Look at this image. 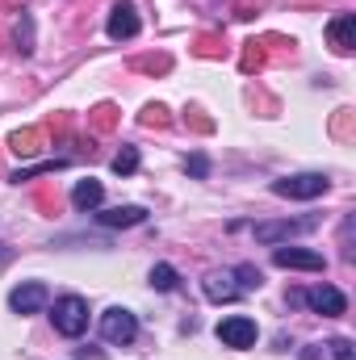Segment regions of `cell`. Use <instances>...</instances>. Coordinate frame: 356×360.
<instances>
[{
    "label": "cell",
    "instance_id": "cell-1",
    "mask_svg": "<svg viewBox=\"0 0 356 360\" xmlns=\"http://www.w3.org/2000/svg\"><path fill=\"white\" fill-rule=\"evenodd\" d=\"M55 331L59 335H68V340H80L84 331H89V302L84 297H76V293H63L59 302H55Z\"/></svg>",
    "mask_w": 356,
    "mask_h": 360
},
{
    "label": "cell",
    "instance_id": "cell-2",
    "mask_svg": "<svg viewBox=\"0 0 356 360\" xmlns=\"http://www.w3.org/2000/svg\"><path fill=\"white\" fill-rule=\"evenodd\" d=\"M331 188V180L323 172H298V176H285V180H272V193L276 197H293V201H314Z\"/></svg>",
    "mask_w": 356,
    "mask_h": 360
},
{
    "label": "cell",
    "instance_id": "cell-3",
    "mask_svg": "<svg viewBox=\"0 0 356 360\" xmlns=\"http://www.w3.org/2000/svg\"><path fill=\"white\" fill-rule=\"evenodd\" d=\"M101 335H105V344H134V335H139V319L130 314V310H122V306H109L105 314H101Z\"/></svg>",
    "mask_w": 356,
    "mask_h": 360
},
{
    "label": "cell",
    "instance_id": "cell-4",
    "mask_svg": "<svg viewBox=\"0 0 356 360\" xmlns=\"http://www.w3.org/2000/svg\"><path fill=\"white\" fill-rule=\"evenodd\" d=\"M302 302H306L314 314H323V319H340V314L348 310V297H344L336 285H314V289L302 293Z\"/></svg>",
    "mask_w": 356,
    "mask_h": 360
},
{
    "label": "cell",
    "instance_id": "cell-5",
    "mask_svg": "<svg viewBox=\"0 0 356 360\" xmlns=\"http://www.w3.org/2000/svg\"><path fill=\"white\" fill-rule=\"evenodd\" d=\"M46 302H51V293H46V285H42V281H25V285H17V289L8 293L13 314H38Z\"/></svg>",
    "mask_w": 356,
    "mask_h": 360
},
{
    "label": "cell",
    "instance_id": "cell-6",
    "mask_svg": "<svg viewBox=\"0 0 356 360\" xmlns=\"http://www.w3.org/2000/svg\"><path fill=\"white\" fill-rule=\"evenodd\" d=\"M218 340H222L227 348H252V344H256V323H252L248 314H231V319L218 323Z\"/></svg>",
    "mask_w": 356,
    "mask_h": 360
},
{
    "label": "cell",
    "instance_id": "cell-7",
    "mask_svg": "<svg viewBox=\"0 0 356 360\" xmlns=\"http://www.w3.org/2000/svg\"><path fill=\"white\" fill-rule=\"evenodd\" d=\"M272 264H276V269H310V272L327 269L323 252H306V248H276V252H272Z\"/></svg>",
    "mask_w": 356,
    "mask_h": 360
},
{
    "label": "cell",
    "instance_id": "cell-8",
    "mask_svg": "<svg viewBox=\"0 0 356 360\" xmlns=\"http://www.w3.org/2000/svg\"><path fill=\"white\" fill-rule=\"evenodd\" d=\"M109 38L113 42H126V38H134L139 34V13H134V4L130 0H117L113 4V13H109Z\"/></svg>",
    "mask_w": 356,
    "mask_h": 360
},
{
    "label": "cell",
    "instance_id": "cell-9",
    "mask_svg": "<svg viewBox=\"0 0 356 360\" xmlns=\"http://www.w3.org/2000/svg\"><path fill=\"white\" fill-rule=\"evenodd\" d=\"M327 42H331L336 55H352V46H356V13H340V17H331V25H327Z\"/></svg>",
    "mask_w": 356,
    "mask_h": 360
},
{
    "label": "cell",
    "instance_id": "cell-10",
    "mask_svg": "<svg viewBox=\"0 0 356 360\" xmlns=\"http://www.w3.org/2000/svg\"><path fill=\"white\" fill-rule=\"evenodd\" d=\"M201 293L210 297V302H235L243 289H239V281H235V272H210L205 281H201Z\"/></svg>",
    "mask_w": 356,
    "mask_h": 360
},
{
    "label": "cell",
    "instance_id": "cell-11",
    "mask_svg": "<svg viewBox=\"0 0 356 360\" xmlns=\"http://www.w3.org/2000/svg\"><path fill=\"white\" fill-rule=\"evenodd\" d=\"M314 222L310 218H293V222H260L256 226V239L260 243H281V239H293V235H302V231H310Z\"/></svg>",
    "mask_w": 356,
    "mask_h": 360
},
{
    "label": "cell",
    "instance_id": "cell-12",
    "mask_svg": "<svg viewBox=\"0 0 356 360\" xmlns=\"http://www.w3.org/2000/svg\"><path fill=\"white\" fill-rule=\"evenodd\" d=\"M143 218H147L143 205H113V210H101V214H96L101 226H139Z\"/></svg>",
    "mask_w": 356,
    "mask_h": 360
},
{
    "label": "cell",
    "instance_id": "cell-13",
    "mask_svg": "<svg viewBox=\"0 0 356 360\" xmlns=\"http://www.w3.org/2000/svg\"><path fill=\"white\" fill-rule=\"evenodd\" d=\"M105 201V184L101 180H80L76 188H72V205L76 210H96Z\"/></svg>",
    "mask_w": 356,
    "mask_h": 360
},
{
    "label": "cell",
    "instance_id": "cell-14",
    "mask_svg": "<svg viewBox=\"0 0 356 360\" xmlns=\"http://www.w3.org/2000/svg\"><path fill=\"white\" fill-rule=\"evenodd\" d=\"M38 143H42V134H38V130H25V134L17 130V134H13V151H17V155H38V151H42Z\"/></svg>",
    "mask_w": 356,
    "mask_h": 360
},
{
    "label": "cell",
    "instance_id": "cell-15",
    "mask_svg": "<svg viewBox=\"0 0 356 360\" xmlns=\"http://www.w3.org/2000/svg\"><path fill=\"white\" fill-rule=\"evenodd\" d=\"M134 168H139V147H122V151L113 155V172H117V176H130Z\"/></svg>",
    "mask_w": 356,
    "mask_h": 360
},
{
    "label": "cell",
    "instance_id": "cell-16",
    "mask_svg": "<svg viewBox=\"0 0 356 360\" xmlns=\"http://www.w3.org/2000/svg\"><path fill=\"white\" fill-rule=\"evenodd\" d=\"M177 269H172V264H155V269H151V285H155V289H160V293H168V289H177Z\"/></svg>",
    "mask_w": 356,
    "mask_h": 360
},
{
    "label": "cell",
    "instance_id": "cell-17",
    "mask_svg": "<svg viewBox=\"0 0 356 360\" xmlns=\"http://www.w3.org/2000/svg\"><path fill=\"white\" fill-rule=\"evenodd\" d=\"M17 42H21V51L30 55L34 51V25H30V17L21 13V21H17Z\"/></svg>",
    "mask_w": 356,
    "mask_h": 360
},
{
    "label": "cell",
    "instance_id": "cell-18",
    "mask_svg": "<svg viewBox=\"0 0 356 360\" xmlns=\"http://www.w3.org/2000/svg\"><path fill=\"white\" fill-rule=\"evenodd\" d=\"M235 276H239V289H260V272L252 269V264L235 269Z\"/></svg>",
    "mask_w": 356,
    "mask_h": 360
},
{
    "label": "cell",
    "instance_id": "cell-19",
    "mask_svg": "<svg viewBox=\"0 0 356 360\" xmlns=\"http://www.w3.org/2000/svg\"><path fill=\"white\" fill-rule=\"evenodd\" d=\"M327 348H331V356H336V360H356V352H352V344H348V340H331Z\"/></svg>",
    "mask_w": 356,
    "mask_h": 360
},
{
    "label": "cell",
    "instance_id": "cell-20",
    "mask_svg": "<svg viewBox=\"0 0 356 360\" xmlns=\"http://www.w3.org/2000/svg\"><path fill=\"white\" fill-rule=\"evenodd\" d=\"M143 122H147V126H164L168 117H164V109H160V105H147V109H143Z\"/></svg>",
    "mask_w": 356,
    "mask_h": 360
},
{
    "label": "cell",
    "instance_id": "cell-21",
    "mask_svg": "<svg viewBox=\"0 0 356 360\" xmlns=\"http://www.w3.org/2000/svg\"><path fill=\"white\" fill-rule=\"evenodd\" d=\"M184 168H189L193 176H205V172H210V164H205V155H189V160H184Z\"/></svg>",
    "mask_w": 356,
    "mask_h": 360
}]
</instances>
